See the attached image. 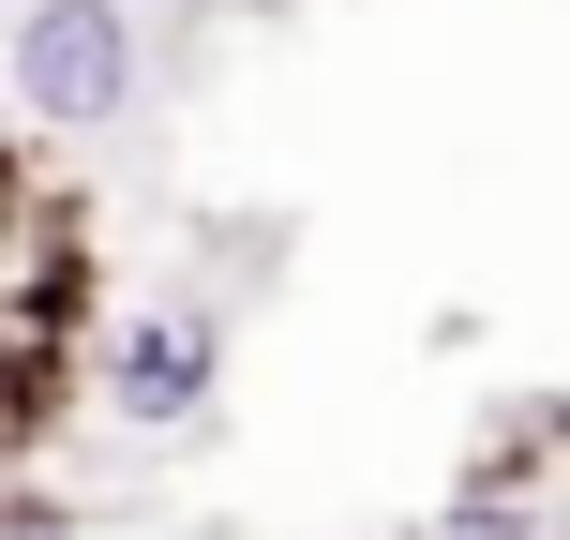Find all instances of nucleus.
Wrapping results in <instances>:
<instances>
[{
	"label": "nucleus",
	"instance_id": "f257e3e1",
	"mask_svg": "<svg viewBox=\"0 0 570 540\" xmlns=\"http://www.w3.org/2000/svg\"><path fill=\"white\" fill-rule=\"evenodd\" d=\"M0 76H16L30 136H106V120H136L150 30H136V0H16L0 16Z\"/></svg>",
	"mask_w": 570,
	"mask_h": 540
},
{
	"label": "nucleus",
	"instance_id": "f03ea898",
	"mask_svg": "<svg viewBox=\"0 0 570 540\" xmlns=\"http://www.w3.org/2000/svg\"><path fill=\"white\" fill-rule=\"evenodd\" d=\"M210 391H226V301H196V285L150 301V315H120V331L90 345V405L136 421V435H196Z\"/></svg>",
	"mask_w": 570,
	"mask_h": 540
},
{
	"label": "nucleus",
	"instance_id": "7ed1b4c3",
	"mask_svg": "<svg viewBox=\"0 0 570 540\" xmlns=\"http://www.w3.org/2000/svg\"><path fill=\"white\" fill-rule=\"evenodd\" d=\"M90 331H106V271L0 301V465H46L60 421L90 405Z\"/></svg>",
	"mask_w": 570,
	"mask_h": 540
},
{
	"label": "nucleus",
	"instance_id": "20e7f679",
	"mask_svg": "<svg viewBox=\"0 0 570 540\" xmlns=\"http://www.w3.org/2000/svg\"><path fill=\"white\" fill-rule=\"evenodd\" d=\"M76 271H106V256H90L76 180H60L46 150L0 136V301H30V285H76Z\"/></svg>",
	"mask_w": 570,
	"mask_h": 540
},
{
	"label": "nucleus",
	"instance_id": "39448f33",
	"mask_svg": "<svg viewBox=\"0 0 570 540\" xmlns=\"http://www.w3.org/2000/svg\"><path fill=\"white\" fill-rule=\"evenodd\" d=\"M435 540H556V511H541V465H525V451H495L481 481L435 511Z\"/></svg>",
	"mask_w": 570,
	"mask_h": 540
},
{
	"label": "nucleus",
	"instance_id": "423d86ee",
	"mask_svg": "<svg viewBox=\"0 0 570 540\" xmlns=\"http://www.w3.org/2000/svg\"><path fill=\"white\" fill-rule=\"evenodd\" d=\"M0 540H76V511H60L30 465H0Z\"/></svg>",
	"mask_w": 570,
	"mask_h": 540
}]
</instances>
